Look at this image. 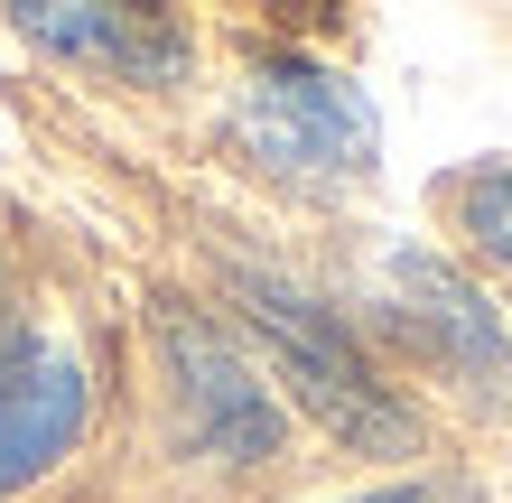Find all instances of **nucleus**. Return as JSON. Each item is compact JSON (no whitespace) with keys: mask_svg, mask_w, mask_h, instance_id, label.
Segmentation results:
<instances>
[{"mask_svg":"<svg viewBox=\"0 0 512 503\" xmlns=\"http://www.w3.org/2000/svg\"><path fill=\"white\" fill-rule=\"evenodd\" d=\"M233 308H243V327L270 345L280 382L298 392V410H308L317 429H336L345 448H373V457H410L419 448L410 401L364 364V345L336 327L326 299H308V289L280 280V271H233Z\"/></svg>","mask_w":512,"mask_h":503,"instance_id":"obj_1","label":"nucleus"},{"mask_svg":"<svg viewBox=\"0 0 512 503\" xmlns=\"http://www.w3.org/2000/svg\"><path fill=\"white\" fill-rule=\"evenodd\" d=\"M149 336H159V364H168V401H177V429H187L196 457L215 466H270L280 457V401L270 382L252 373V354L233 345L205 308L187 299H159L149 308Z\"/></svg>","mask_w":512,"mask_h":503,"instance_id":"obj_2","label":"nucleus"},{"mask_svg":"<svg viewBox=\"0 0 512 503\" xmlns=\"http://www.w3.org/2000/svg\"><path fill=\"white\" fill-rule=\"evenodd\" d=\"M233 122H243L252 159H270L280 177H364L373 150H382V122H373L364 84H345L336 66H317L298 47L261 56L243 75Z\"/></svg>","mask_w":512,"mask_h":503,"instance_id":"obj_3","label":"nucleus"},{"mask_svg":"<svg viewBox=\"0 0 512 503\" xmlns=\"http://www.w3.org/2000/svg\"><path fill=\"white\" fill-rule=\"evenodd\" d=\"M382 317L429 354V364L466 373V382H512V336H503L494 299H485L475 280H457L447 261L391 252V261H382Z\"/></svg>","mask_w":512,"mask_h":503,"instance_id":"obj_4","label":"nucleus"},{"mask_svg":"<svg viewBox=\"0 0 512 503\" xmlns=\"http://www.w3.org/2000/svg\"><path fill=\"white\" fill-rule=\"evenodd\" d=\"M84 420H94V382L66 345H28V336L0 345V494L38 485L84 438Z\"/></svg>","mask_w":512,"mask_h":503,"instance_id":"obj_5","label":"nucleus"},{"mask_svg":"<svg viewBox=\"0 0 512 503\" xmlns=\"http://www.w3.org/2000/svg\"><path fill=\"white\" fill-rule=\"evenodd\" d=\"M47 56H75V66H103L122 84H177L187 75V28L168 10H84V0H19L10 10Z\"/></svg>","mask_w":512,"mask_h":503,"instance_id":"obj_6","label":"nucleus"},{"mask_svg":"<svg viewBox=\"0 0 512 503\" xmlns=\"http://www.w3.org/2000/svg\"><path fill=\"white\" fill-rule=\"evenodd\" d=\"M447 205H457L466 243H485L494 261H512V159H494V168L457 177V187H447Z\"/></svg>","mask_w":512,"mask_h":503,"instance_id":"obj_7","label":"nucleus"},{"mask_svg":"<svg viewBox=\"0 0 512 503\" xmlns=\"http://www.w3.org/2000/svg\"><path fill=\"white\" fill-rule=\"evenodd\" d=\"M354 503H475L466 485H429V476H419V485H382V494H354Z\"/></svg>","mask_w":512,"mask_h":503,"instance_id":"obj_8","label":"nucleus"},{"mask_svg":"<svg viewBox=\"0 0 512 503\" xmlns=\"http://www.w3.org/2000/svg\"><path fill=\"white\" fill-rule=\"evenodd\" d=\"M0 345H10V261H0Z\"/></svg>","mask_w":512,"mask_h":503,"instance_id":"obj_9","label":"nucleus"}]
</instances>
